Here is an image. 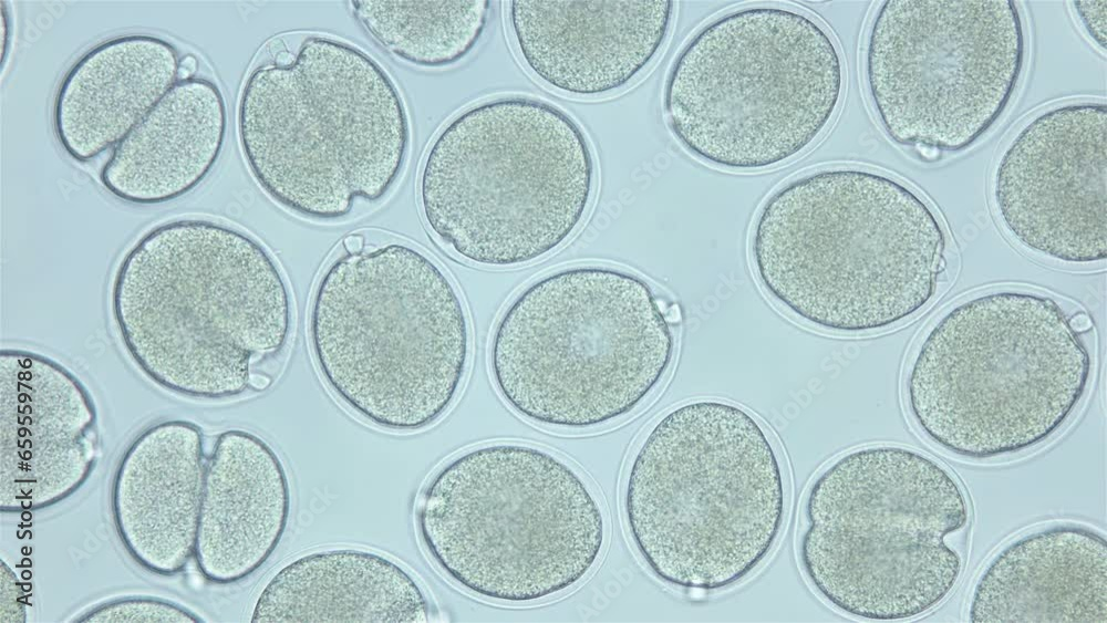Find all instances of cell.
Masks as SVG:
<instances>
[{
  "label": "cell",
  "mask_w": 1107,
  "mask_h": 623,
  "mask_svg": "<svg viewBox=\"0 0 1107 623\" xmlns=\"http://www.w3.org/2000/svg\"><path fill=\"white\" fill-rule=\"evenodd\" d=\"M87 623H197L204 620L190 610L154 596H125L97 604L76 617Z\"/></svg>",
  "instance_id": "603a6c76"
},
{
  "label": "cell",
  "mask_w": 1107,
  "mask_h": 623,
  "mask_svg": "<svg viewBox=\"0 0 1107 623\" xmlns=\"http://www.w3.org/2000/svg\"><path fill=\"white\" fill-rule=\"evenodd\" d=\"M669 303L643 277L606 264L551 270L525 285L494 326L488 366L505 404L562 430L638 411L674 360Z\"/></svg>",
  "instance_id": "52a82bcc"
},
{
  "label": "cell",
  "mask_w": 1107,
  "mask_h": 623,
  "mask_svg": "<svg viewBox=\"0 0 1107 623\" xmlns=\"http://www.w3.org/2000/svg\"><path fill=\"white\" fill-rule=\"evenodd\" d=\"M1107 107L1068 103L1031 118L1002 153L993 197L1008 233L1073 264L1107 258Z\"/></svg>",
  "instance_id": "4fadbf2b"
},
{
  "label": "cell",
  "mask_w": 1107,
  "mask_h": 623,
  "mask_svg": "<svg viewBox=\"0 0 1107 623\" xmlns=\"http://www.w3.org/2000/svg\"><path fill=\"white\" fill-rule=\"evenodd\" d=\"M1024 59L1012 0H888L868 30L865 80L887 136L935 156L964 150L992 128Z\"/></svg>",
  "instance_id": "7c38bea8"
},
{
  "label": "cell",
  "mask_w": 1107,
  "mask_h": 623,
  "mask_svg": "<svg viewBox=\"0 0 1107 623\" xmlns=\"http://www.w3.org/2000/svg\"><path fill=\"white\" fill-rule=\"evenodd\" d=\"M207 459L198 425L167 419L127 446L111 487L116 534L130 557L172 577L194 559Z\"/></svg>",
  "instance_id": "2e32d148"
},
{
  "label": "cell",
  "mask_w": 1107,
  "mask_h": 623,
  "mask_svg": "<svg viewBox=\"0 0 1107 623\" xmlns=\"http://www.w3.org/2000/svg\"><path fill=\"white\" fill-rule=\"evenodd\" d=\"M1070 322L1073 328L1080 334L1092 329V320L1083 311L1070 315Z\"/></svg>",
  "instance_id": "f1b7e54d"
},
{
  "label": "cell",
  "mask_w": 1107,
  "mask_h": 623,
  "mask_svg": "<svg viewBox=\"0 0 1107 623\" xmlns=\"http://www.w3.org/2000/svg\"><path fill=\"white\" fill-rule=\"evenodd\" d=\"M507 8L526 70L558 93L594 98L620 92L648 71L669 38L675 3L514 0Z\"/></svg>",
  "instance_id": "9a60e30c"
},
{
  "label": "cell",
  "mask_w": 1107,
  "mask_h": 623,
  "mask_svg": "<svg viewBox=\"0 0 1107 623\" xmlns=\"http://www.w3.org/2000/svg\"><path fill=\"white\" fill-rule=\"evenodd\" d=\"M238 103L240 148L261 190L300 217L333 221L382 200L404 168V101L370 54L319 34L272 40Z\"/></svg>",
  "instance_id": "277c9868"
},
{
  "label": "cell",
  "mask_w": 1107,
  "mask_h": 623,
  "mask_svg": "<svg viewBox=\"0 0 1107 623\" xmlns=\"http://www.w3.org/2000/svg\"><path fill=\"white\" fill-rule=\"evenodd\" d=\"M846 85L830 31L777 4L725 12L676 53L664 83L665 123L700 162L762 172L805 154L828 131Z\"/></svg>",
  "instance_id": "8fae6325"
},
{
  "label": "cell",
  "mask_w": 1107,
  "mask_h": 623,
  "mask_svg": "<svg viewBox=\"0 0 1107 623\" xmlns=\"http://www.w3.org/2000/svg\"><path fill=\"white\" fill-rule=\"evenodd\" d=\"M945 232L929 204L875 169L826 166L776 187L756 212L753 271L784 313L831 334L883 331L932 301Z\"/></svg>",
  "instance_id": "6da1fadb"
},
{
  "label": "cell",
  "mask_w": 1107,
  "mask_h": 623,
  "mask_svg": "<svg viewBox=\"0 0 1107 623\" xmlns=\"http://www.w3.org/2000/svg\"><path fill=\"white\" fill-rule=\"evenodd\" d=\"M431 604L415 577L365 549L303 553L278 569L259 592L250 622H428Z\"/></svg>",
  "instance_id": "44dd1931"
},
{
  "label": "cell",
  "mask_w": 1107,
  "mask_h": 623,
  "mask_svg": "<svg viewBox=\"0 0 1107 623\" xmlns=\"http://www.w3.org/2000/svg\"><path fill=\"white\" fill-rule=\"evenodd\" d=\"M366 246L365 237L362 233H351L342 241V249L348 252H359Z\"/></svg>",
  "instance_id": "83f0119b"
},
{
  "label": "cell",
  "mask_w": 1107,
  "mask_h": 623,
  "mask_svg": "<svg viewBox=\"0 0 1107 623\" xmlns=\"http://www.w3.org/2000/svg\"><path fill=\"white\" fill-rule=\"evenodd\" d=\"M350 6L368 34L390 53L418 68L441 69L475 49L490 1L359 0Z\"/></svg>",
  "instance_id": "7402d4cb"
},
{
  "label": "cell",
  "mask_w": 1107,
  "mask_h": 623,
  "mask_svg": "<svg viewBox=\"0 0 1107 623\" xmlns=\"http://www.w3.org/2000/svg\"><path fill=\"white\" fill-rule=\"evenodd\" d=\"M1073 4L1089 37L1106 49L1107 1H1074Z\"/></svg>",
  "instance_id": "d4e9b609"
},
{
  "label": "cell",
  "mask_w": 1107,
  "mask_h": 623,
  "mask_svg": "<svg viewBox=\"0 0 1107 623\" xmlns=\"http://www.w3.org/2000/svg\"><path fill=\"white\" fill-rule=\"evenodd\" d=\"M309 342L320 376L352 413L386 430L430 427L466 380L472 334L449 274L406 242L333 258L314 287Z\"/></svg>",
  "instance_id": "ba28073f"
},
{
  "label": "cell",
  "mask_w": 1107,
  "mask_h": 623,
  "mask_svg": "<svg viewBox=\"0 0 1107 623\" xmlns=\"http://www.w3.org/2000/svg\"><path fill=\"white\" fill-rule=\"evenodd\" d=\"M415 523L453 584L508 605L576 588L607 541L603 509L579 470L516 442L477 445L445 461L420 492Z\"/></svg>",
  "instance_id": "30bf717a"
},
{
  "label": "cell",
  "mask_w": 1107,
  "mask_h": 623,
  "mask_svg": "<svg viewBox=\"0 0 1107 623\" xmlns=\"http://www.w3.org/2000/svg\"><path fill=\"white\" fill-rule=\"evenodd\" d=\"M622 509L649 571L689 592L732 588L775 549L787 511L786 474L765 425L726 399L663 413L629 463Z\"/></svg>",
  "instance_id": "3957f363"
},
{
  "label": "cell",
  "mask_w": 1107,
  "mask_h": 623,
  "mask_svg": "<svg viewBox=\"0 0 1107 623\" xmlns=\"http://www.w3.org/2000/svg\"><path fill=\"white\" fill-rule=\"evenodd\" d=\"M99 444L95 404L73 372L33 351H0L2 513L69 498L91 476Z\"/></svg>",
  "instance_id": "5bb4252c"
},
{
  "label": "cell",
  "mask_w": 1107,
  "mask_h": 623,
  "mask_svg": "<svg viewBox=\"0 0 1107 623\" xmlns=\"http://www.w3.org/2000/svg\"><path fill=\"white\" fill-rule=\"evenodd\" d=\"M1092 373L1085 341L1055 299L993 290L950 307L924 332L904 401L937 447L989 460L1051 439L1082 403Z\"/></svg>",
  "instance_id": "8992f818"
},
{
  "label": "cell",
  "mask_w": 1107,
  "mask_h": 623,
  "mask_svg": "<svg viewBox=\"0 0 1107 623\" xmlns=\"http://www.w3.org/2000/svg\"><path fill=\"white\" fill-rule=\"evenodd\" d=\"M110 305L137 368L200 399L240 395L256 374L275 378L293 328L288 282L266 247L201 218L144 233L116 268Z\"/></svg>",
  "instance_id": "7a4b0ae2"
},
{
  "label": "cell",
  "mask_w": 1107,
  "mask_h": 623,
  "mask_svg": "<svg viewBox=\"0 0 1107 623\" xmlns=\"http://www.w3.org/2000/svg\"><path fill=\"white\" fill-rule=\"evenodd\" d=\"M970 525L966 494L940 461L901 445L862 446L832 459L809 485L798 561L835 610L909 620L955 589Z\"/></svg>",
  "instance_id": "5b68a950"
},
{
  "label": "cell",
  "mask_w": 1107,
  "mask_h": 623,
  "mask_svg": "<svg viewBox=\"0 0 1107 623\" xmlns=\"http://www.w3.org/2000/svg\"><path fill=\"white\" fill-rule=\"evenodd\" d=\"M291 512L286 467L259 435L220 433L207 458L194 559L210 583L228 585L261 569L279 547Z\"/></svg>",
  "instance_id": "e0dca14e"
},
{
  "label": "cell",
  "mask_w": 1107,
  "mask_h": 623,
  "mask_svg": "<svg viewBox=\"0 0 1107 623\" xmlns=\"http://www.w3.org/2000/svg\"><path fill=\"white\" fill-rule=\"evenodd\" d=\"M25 595L22 584L12 569L0 562V621L2 623L25 622Z\"/></svg>",
  "instance_id": "cb8c5ba5"
},
{
  "label": "cell",
  "mask_w": 1107,
  "mask_h": 623,
  "mask_svg": "<svg viewBox=\"0 0 1107 623\" xmlns=\"http://www.w3.org/2000/svg\"><path fill=\"white\" fill-rule=\"evenodd\" d=\"M596 164L581 126L545 100L475 103L434 137L418 177L431 233L459 259L505 269L563 246L589 212Z\"/></svg>",
  "instance_id": "9c48e42d"
},
{
  "label": "cell",
  "mask_w": 1107,
  "mask_h": 623,
  "mask_svg": "<svg viewBox=\"0 0 1107 623\" xmlns=\"http://www.w3.org/2000/svg\"><path fill=\"white\" fill-rule=\"evenodd\" d=\"M1107 543L1083 526L1061 523L1001 548L977 577L969 620L1107 621Z\"/></svg>",
  "instance_id": "ac0fdd59"
},
{
  "label": "cell",
  "mask_w": 1107,
  "mask_h": 623,
  "mask_svg": "<svg viewBox=\"0 0 1107 623\" xmlns=\"http://www.w3.org/2000/svg\"><path fill=\"white\" fill-rule=\"evenodd\" d=\"M198 59L194 54H185L180 59L179 79L193 77L198 70Z\"/></svg>",
  "instance_id": "484cf974"
},
{
  "label": "cell",
  "mask_w": 1107,
  "mask_h": 623,
  "mask_svg": "<svg viewBox=\"0 0 1107 623\" xmlns=\"http://www.w3.org/2000/svg\"><path fill=\"white\" fill-rule=\"evenodd\" d=\"M10 42V21L8 17V11L1 6V64H3L4 56Z\"/></svg>",
  "instance_id": "4316f807"
},
{
  "label": "cell",
  "mask_w": 1107,
  "mask_h": 623,
  "mask_svg": "<svg viewBox=\"0 0 1107 623\" xmlns=\"http://www.w3.org/2000/svg\"><path fill=\"white\" fill-rule=\"evenodd\" d=\"M227 124L226 101L216 82L179 79L113 148L100 181L115 198L133 205L184 197L216 165Z\"/></svg>",
  "instance_id": "ffe728a7"
},
{
  "label": "cell",
  "mask_w": 1107,
  "mask_h": 623,
  "mask_svg": "<svg viewBox=\"0 0 1107 623\" xmlns=\"http://www.w3.org/2000/svg\"><path fill=\"white\" fill-rule=\"evenodd\" d=\"M668 315H669V319H670V321L672 323H676L677 321H680V319H681V312H680L679 305L675 304V303L670 304L668 307Z\"/></svg>",
  "instance_id": "f546056e"
},
{
  "label": "cell",
  "mask_w": 1107,
  "mask_h": 623,
  "mask_svg": "<svg viewBox=\"0 0 1107 623\" xmlns=\"http://www.w3.org/2000/svg\"><path fill=\"white\" fill-rule=\"evenodd\" d=\"M182 56L159 37L122 34L83 52L61 79L53 129L72 159L114 148L179 80Z\"/></svg>",
  "instance_id": "d6986e66"
}]
</instances>
